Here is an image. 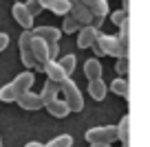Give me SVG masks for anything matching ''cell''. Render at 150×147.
<instances>
[{
	"label": "cell",
	"instance_id": "obj_1",
	"mask_svg": "<svg viewBox=\"0 0 150 147\" xmlns=\"http://www.w3.org/2000/svg\"><path fill=\"white\" fill-rule=\"evenodd\" d=\"M95 51V57H115V60H128V48H124L122 44L117 42V37L115 35H106V33H102V35L97 37V42H95L93 46H91Z\"/></svg>",
	"mask_w": 150,
	"mask_h": 147
},
{
	"label": "cell",
	"instance_id": "obj_2",
	"mask_svg": "<svg viewBox=\"0 0 150 147\" xmlns=\"http://www.w3.org/2000/svg\"><path fill=\"white\" fill-rule=\"evenodd\" d=\"M60 92L64 94V101L66 106H69L71 112H82L84 110V94H82L80 86H77V81L71 77H66L64 81L60 83Z\"/></svg>",
	"mask_w": 150,
	"mask_h": 147
},
{
	"label": "cell",
	"instance_id": "obj_3",
	"mask_svg": "<svg viewBox=\"0 0 150 147\" xmlns=\"http://www.w3.org/2000/svg\"><path fill=\"white\" fill-rule=\"evenodd\" d=\"M84 138L95 145V143H104V145H112L117 141V127L115 125H97V127H91L86 130Z\"/></svg>",
	"mask_w": 150,
	"mask_h": 147
},
{
	"label": "cell",
	"instance_id": "obj_4",
	"mask_svg": "<svg viewBox=\"0 0 150 147\" xmlns=\"http://www.w3.org/2000/svg\"><path fill=\"white\" fill-rule=\"evenodd\" d=\"M35 70L44 73L49 81H55V83H62V81L66 79V73L62 70V66H60V62H57V60H47V62H42V64L35 66Z\"/></svg>",
	"mask_w": 150,
	"mask_h": 147
},
{
	"label": "cell",
	"instance_id": "obj_5",
	"mask_svg": "<svg viewBox=\"0 0 150 147\" xmlns=\"http://www.w3.org/2000/svg\"><path fill=\"white\" fill-rule=\"evenodd\" d=\"M31 31H22L20 33V40H18V46H20V60H22V64L27 66V70H31V68H35L38 66V62L33 60V55H31Z\"/></svg>",
	"mask_w": 150,
	"mask_h": 147
},
{
	"label": "cell",
	"instance_id": "obj_6",
	"mask_svg": "<svg viewBox=\"0 0 150 147\" xmlns=\"http://www.w3.org/2000/svg\"><path fill=\"white\" fill-rule=\"evenodd\" d=\"M9 83L13 86L16 94L20 97V94H24V92H29L33 88V83H35V73H33V70H22V73L16 75Z\"/></svg>",
	"mask_w": 150,
	"mask_h": 147
},
{
	"label": "cell",
	"instance_id": "obj_7",
	"mask_svg": "<svg viewBox=\"0 0 150 147\" xmlns=\"http://www.w3.org/2000/svg\"><path fill=\"white\" fill-rule=\"evenodd\" d=\"M11 15H13V20L24 29V31H31V29L35 27V24H33V22H35V18L27 11L24 2H16V5L11 7Z\"/></svg>",
	"mask_w": 150,
	"mask_h": 147
},
{
	"label": "cell",
	"instance_id": "obj_8",
	"mask_svg": "<svg viewBox=\"0 0 150 147\" xmlns=\"http://www.w3.org/2000/svg\"><path fill=\"white\" fill-rule=\"evenodd\" d=\"M99 35H102V31L95 29L93 24H88V27H80V31H77V46H80V48H91V46L97 42Z\"/></svg>",
	"mask_w": 150,
	"mask_h": 147
},
{
	"label": "cell",
	"instance_id": "obj_9",
	"mask_svg": "<svg viewBox=\"0 0 150 147\" xmlns=\"http://www.w3.org/2000/svg\"><path fill=\"white\" fill-rule=\"evenodd\" d=\"M69 15H71V18H73L77 24H80V27H88V24H93V13H91L84 5H82L80 0H75L73 5H71Z\"/></svg>",
	"mask_w": 150,
	"mask_h": 147
},
{
	"label": "cell",
	"instance_id": "obj_10",
	"mask_svg": "<svg viewBox=\"0 0 150 147\" xmlns=\"http://www.w3.org/2000/svg\"><path fill=\"white\" fill-rule=\"evenodd\" d=\"M31 35L44 40L47 44H53V42H57L62 37V31L57 27H51V24H42V27H33L31 29Z\"/></svg>",
	"mask_w": 150,
	"mask_h": 147
},
{
	"label": "cell",
	"instance_id": "obj_11",
	"mask_svg": "<svg viewBox=\"0 0 150 147\" xmlns=\"http://www.w3.org/2000/svg\"><path fill=\"white\" fill-rule=\"evenodd\" d=\"M16 103H18L22 110H29V112H35V110H40V108H44V103H42V99H40V94H35L33 90H29V92H24V94H20L18 99H16Z\"/></svg>",
	"mask_w": 150,
	"mask_h": 147
},
{
	"label": "cell",
	"instance_id": "obj_12",
	"mask_svg": "<svg viewBox=\"0 0 150 147\" xmlns=\"http://www.w3.org/2000/svg\"><path fill=\"white\" fill-rule=\"evenodd\" d=\"M82 5L93 13V18H99V20H106V15L110 13L108 9V2L106 0H80Z\"/></svg>",
	"mask_w": 150,
	"mask_h": 147
},
{
	"label": "cell",
	"instance_id": "obj_13",
	"mask_svg": "<svg viewBox=\"0 0 150 147\" xmlns=\"http://www.w3.org/2000/svg\"><path fill=\"white\" fill-rule=\"evenodd\" d=\"M40 7H42V9H49L51 13L60 15V18H64V15H69L71 2H66V0H40Z\"/></svg>",
	"mask_w": 150,
	"mask_h": 147
},
{
	"label": "cell",
	"instance_id": "obj_14",
	"mask_svg": "<svg viewBox=\"0 0 150 147\" xmlns=\"http://www.w3.org/2000/svg\"><path fill=\"white\" fill-rule=\"evenodd\" d=\"M31 55L38 64H42V62L49 60V44L40 37H31Z\"/></svg>",
	"mask_w": 150,
	"mask_h": 147
},
{
	"label": "cell",
	"instance_id": "obj_15",
	"mask_svg": "<svg viewBox=\"0 0 150 147\" xmlns=\"http://www.w3.org/2000/svg\"><path fill=\"white\" fill-rule=\"evenodd\" d=\"M84 75H86V79H88V81H93V79H102V75H104L102 62H99L97 57L86 60V62H84Z\"/></svg>",
	"mask_w": 150,
	"mask_h": 147
},
{
	"label": "cell",
	"instance_id": "obj_16",
	"mask_svg": "<svg viewBox=\"0 0 150 147\" xmlns=\"http://www.w3.org/2000/svg\"><path fill=\"white\" fill-rule=\"evenodd\" d=\"M88 94L93 97L95 101H104L108 94V83L102 79H93V81H88Z\"/></svg>",
	"mask_w": 150,
	"mask_h": 147
},
{
	"label": "cell",
	"instance_id": "obj_17",
	"mask_svg": "<svg viewBox=\"0 0 150 147\" xmlns=\"http://www.w3.org/2000/svg\"><path fill=\"white\" fill-rule=\"evenodd\" d=\"M47 110H49V114L55 116V119H66V116L71 114L66 101H64V99H60V97H57V99H53L51 103H47Z\"/></svg>",
	"mask_w": 150,
	"mask_h": 147
},
{
	"label": "cell",
	"instance_id": "obj_18",
	"mask_svg": "<svg viewBox=\"0 0 150 147\" xmlns=\"http://www.w3.org/2000/svg\"><path fill=\"white\" fill-rule=\"evenodd\" d=\"M60 97V83H55V81H44V86H42V92H40V99H42V103L47 106V103H51L53 99H57Z\"/></svg>",
	"mask_w": 150,
	"mask_h": 147
},
{
	"label": "cell",
	"instance_id": "obj_19",
	"mask_svg": "<svg viewBox=\"0 0 150 147\" xmlns=\"http://www.w3.org/2000/svg\"><path fill=\"white\" fill-rule=\"evenodd\" d=\"M115 127H117V141H122V145H128L130 143V116L124 114Z\"/></svg>",
	"mask_w": 150,
	"mask_h": 147
},
{
	"label": "cell",
	"instance_id": "obj_20",
	"mask_svg": "<svg viewBox=\"0 0 150 147\" xmlns=\"http://www.w3.org/2000/svg\"><path fill=\"white\" fill-rule=\"evenodd\" d=\"M108 90H110L112 94H117V97H128V92H130V83H128L126 77H115L110 81V86H108Z\"/></svg>",
	"mask_w": 150,
	"mask_h": 147
},
{
	"label": "cell",
	"instance_id": "obj_21",
	"mask_svg": "<svg viewBox=\"0 0 150 147\" xmlns=\"http://www.w3.org/2000/svg\"><path fill=\"white\" fill-rule=\"evenodd\" d=\"M60 66H62V70L66 73V77H71V75L75 73V68H77V57L73 55V53H69V55H64V57H60Z\"/></svg>",
	"mask_w": 150,
	"mask_h": 147
},
{
	"label": "cell",
	"instance_id": "obj_22",
	"mask_svg": "<svg viewBox=\"0 0 150 147\" xmlns=\"http://www.w3.org/2000/svg\"><path fill=\"white\" fill-rule=\"evenodd\" d=\"M44 147H73V136L71 134H60V136L51 138Z\"/></svg>",
	"mask_w": 150,
	"mask_h": 147
},
{
	"label": "cell",
	"instance_id": "obj_23",
	"mask_svg": "<svg viewBox=\"0 0 150 147\" xmlns=\"http://www.w3.org/2000/svg\"><path fill=\"white\" fill-rule=\"evenodd\" d=\"M16 99H18V94H16V90H13L11 83H5V86L0 88V101L2 103H13Z\"/></svg>",
	"mask_w": 150,
	"mask_h": 147
},
{
	"label": "cell",
	"instance_id": "obj_24",
	"mask_svg": "<svg viewBox=\"0 0 150 147\" xmlns=\"http://www.w3.org/2000/svg\"><path fill=\"white\" fill-rule=\"evenodd\" d=\"M108 15H110V22L115 24V27H122L124 22H128V9H115Z\"/></svg>",
	"mask_w": 150,
	"mask_h": 147
},
{
	"label": "cell",
	"instance_id": "obj_25",
	"mask_svg": "<svg viewBox=\"0 0 150 147\" xmlns=\"http://www.w3.org/2000/svg\"><path fill=\"white\" fill-rule=\"evenodd\" d=\"M62 33H66V35H71V33H77L80 31V24L75 22L71 15H64V20H62V29H60Z\"/></svg>",
	"mask_w": 150,
	"mask_h": 147
},
{
	"label": "cell",
	"instance_id": "obj_26",
	"mask_svg": "<svg viewBox=\"0 0 150 147\" xmlns=\"http://www.w3.org/2000/svg\"><path fill=\"white\" fill-rule=\"evenodd\" d=\"M24 7H27V11L35 18L38 13H42V7H40V0H27L24 2Z\"/></svg>",
	"mask_w": 150,
	"mask_h": 147
},
{
	"label": "cell",
	"instance_id": "obj_27",
	"mask_svg": "<svg viewBox=\"0 0 150 147\" xmlns=\"http://www.w3.org/2000/svg\"><path fill=\"white\" fill-rule=\"evenodd\" d=\"M128 60H117V64H115V70L119 73V77H126V73H128Z\"/></svg>",
	"mask_w": 150,
	"mask_h": 147
},
{
	"label": "cell",
	"instance_id": "obj_28",
	"mask_svg": "<svg viewBox=\"0 0 150 147\" xmlns=\"http://www.w3.org/2000/svg\"><path fill=\"white\" fill-rule=\"evenodd\" d=\"M57 57H60V44L53 42V44H49V60H57Z\"/></svg>",
	"mask_w": 150,
	"mask_h": 147
},
{
	"label": "cell",
	"instance_id": "obj_29",
	"mask_svg": "<svg viewBox=\"0 0 150 147\" xmlns=\"http://www.w3.org/2000/svg\"><path fill=\"white\" fill-rule=\"evenodd\" d=\"M9 42H11V37H9V33H5V31H0V53L5 51L7 46H9Z\"/></svg>",
	"mask_w": 150,
	"mask_h": 147
},
{
	"label": "cell",
	"instance_id": "obj_30",
	"mask_svg": "<svg viewBox=\"0 0 150 147\" xmlns=\"http://www.w3.org/2000/svg\"><path fill=\"white\" fill-rule=\"evenodd\" d=\"M24 147H44V145H42V143H38V141H29Z\"/></svg>",
	"mask_w": 150,
	"mask_h": 147
},
{
	"label": "cell",
	"instance_id": "obj_31",
	"mask_svg": "<svg viewBox=\"0 0 150 147\" xmlns=\"http://www.w3.org/2000/svg\"><path fill=\"white\" fill-rule=\"evenodd\" d=\"M91 147H112V145H104V143H95V145H91Z\"/></svg>",
	"mask_w": 150,
	"mask_h": 147
},
{
	"label": "cell",
	"instance_id": "obj_32",
	"mask_svg": "<svg viewBox=\"0 0 150 147\" xmlns=\"http://www.w3.org/2000/svg\"><path fill=\"white\" fill-rule=\"evenodd\" d=\"M122 9H128V0H124V7H122Z\"/></svg>",
	"mask_w": 150,
	"mask_h": 147
},
{
	"label": "cell",
	"instance_id": "obj_33",
	"mask_svg": "<svg viewBox=\"0 0 150 147\" xmlns=\"http://www.w3.org/2000/svg\"><path fill=\"white\" fill-rule=\"evenodd\" d=\"M66 2H71V5H73V2H75V0H66Z\"/></svg>",
	"mask_w": 150,
	"mask_h": 147
},
{
	"label": "cell",
	"instance_id": "obj_34",
	"mask_svg": "<svg viewBox=\"0 0 150 147\" xmlns=\"http://www.w3.org/2000/svg\"><path fill=\"white\" fill-rule=\"evenodd\" d=\"M0 145H2V136H0Z\"/></svg>",
	"mask_w": 150,
	"mask_h": 147
},
{
	"label": "cell",
	"instance_id": "obj_35",
	"mask_svg": "<svg viewBox=\"0 0 150 147\" xmlns=\"http://www.w3.org/2000/svg\"><path fill=\"white\" fill-rule=\"evenodd\" d=\"M16 2H18V0H16Z\"/></svg>",
	"mask_w": 150,
	"mask_h": 147
},
{
	"label": "cell",
	"instance_id": "obj_36",
	"mask_svg": "<svg viewBox=\"0 0 150 147\" xmlns=\"http://www.w3.org/2000/svg\"><path fill=\"white\" fill-rule=\"evenodd\" d=\"M106 2H108V0H106Z\"/></svg>",
	"mask_w": 150,
	"mask_h": 147
}]
</instances>
